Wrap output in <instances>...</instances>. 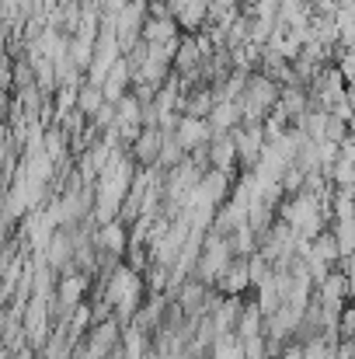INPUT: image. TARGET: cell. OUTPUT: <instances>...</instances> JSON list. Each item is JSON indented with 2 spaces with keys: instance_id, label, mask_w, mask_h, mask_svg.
<instances>
[{
  "instance_id": "6da1fadb",
  "label": "cell",
  "mask_w": 355,
  "mask_h": 359,
  "mask_svg": "<svg viewBox=\"0 0 355 359\" xmlns=\"http://www.w3.org/2000/svg\"><path fill=\"white\" fill-rule=\"evenodd\" d=\"M174 140L181 143L185 154H192V150H199V147H209L213 129H209L206 119H188V116H181V119H178V129H174Z\"/></svg>"
},
{
  "instance_id": "7a4b0ae2",
  "label": "cell",
  "mask_w": 355,
  "mask_h": 359,
  "mask_svg": "<svg viewBox=\"0 0 355 359\" xmlns=\"http://www.w3.org/2000/svg\"><path fill=\"white\" fill-rule=\"evenodd\" d=\"M160 147H164V129H157V126H143L139 136L132 140V157H136L143 168H157Z\"/></svg>"
},
{
  "instance_id": "3957f363",
  "label": "cell",
  "mask_w": 355,
  "mask_h": 359,
  "mask_svg": "<svg viewBox=\"0 0 355 359\" xmlns=\"http://www.w3.org/2000/svg\"><path fill=\"white\" fill-rule=\"evenodd\" d=\"M129 91H132V70H129L125 56H118L112 63V70H109V77H105V84H102V95H105L109 105H118Z\"/></svg>"
},
{
  "instance_id": "277c9868",
  "label": "cell",
  "mask_w": 355,
  "mask_h": 359,
  "mask_svg": "<svg viewBox=\"0 0 355 359\" xmlns=\"http://www.w3.org/2000/svg\"><path fill=\"white\" fill-rule=\"evenodd\" d=\"M206 122H209L213 136H220V133H234L237 126H240V105H237V102H216Z\"/></svg>"
},
{
  "instance_id": "5b68a950",
  "label": "cell",
  "mask_w": 355,
  "mask_h": 359,
  "mask_svg": "<svg viewBox=\"0 0 355 359\" xmlns=\"http://www.w3.org/2000/svg\"><path fill=\"white\" fill-rule=\"evenodd\" d=\"M102 105H105L102 88H95V84H81V88H77V112H81L84 119H91Z\"/></svg>"
},
{
  "instance_id": "8992f818",
  "label": "cell",
  "mask_w": 355,
  "mask_h": 359,
  "mask_svg": "<svg viewBox=\"0 0 355 359\" xmlns=\"http://www.w3.org/2000/svg\"><path fill=\"white\" fill-rule=\"evenodd\" d=\"M81 293H84V276H70V279L63 283V290H60V304L70 311V307L81 300Z\"/></svg>"
},
{
  "instance_id": "52a82bcc",
  "label": "cell",
  "mask_w": 355,
  "mask_h": 359,
  "mask_svg": "<svg viewBox=\"0 0 355 359\" xmlns=\"http://www.w3.org/2000/svg\"><path fill=\"white\" fill-rule=\"evenodd\" d=\"M345 102H349V112H352V119H355V88H345Z\"/></svg>"
}]
</instances>
